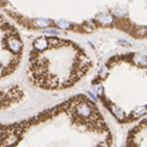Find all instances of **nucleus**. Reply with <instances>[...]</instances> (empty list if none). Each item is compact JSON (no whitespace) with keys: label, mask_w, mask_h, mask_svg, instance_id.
Masks as SVG:
<instances>
[{"label":"nucleus","mask_w":147,"mask_h":147,"mask_svg":"<svg viewBox=\"0 0 147 147\" xmlns=\"http://www.w3.org/2000/svg\"><path fill=\"white\" fill-rule=\"evenodd\" d=\"M49 45V42L46 38L44 37H41V38H38L37 40L34 42V47L36 48V50L38 51H43L48 47Z\"/></svg>","instance_id":"f257e3e1"},{"label":"nucleus","mask_w":147,"mask_h":147,"mask_svg":"<svg viewBox=\"0 0 147 147\" xmlns=\"http://www.w3.org/2000/svg\"><path fill=\"white\" fill-rule=\"evenodd\" d=\"M21 47H22V44H21V42L18 39H12V40L10 41V48H11L13 51L19 52Z\"/></svg>","instance_id":"f03ea898"},{"label":"nucleus","mask_w":147,"mask_h":147,"mask_svg":"<svg viewBox=\"0 0 147 147\" xmlns=\"http://www.w3.org/2000/svg\"><path fill=\"white\" fill-rule=\"evenodd\" d=\"M78 112H79L81 115H85V116H88V114L90 113V107H88V105H81L78 107Z\"/></svg>","instance_id":"7ed1b4c3"},{"label":"nucleus","mask_w":147,"mask_h":147,"mask_svg":"<svg viewBox=\"0 0 147 147\" xmlns=\"http://www.w3.org/2000/svg\"><path fill=\"white\" fill-rule=\"evenodd\" d=\"M134 61L138 65H140V66H145V65H147V59L141 55H136L134 58Z\"/></svg>","instance_id":"20e7f679"},{"label":"nucleus","mask_w":147,"mask_h":147,"mask_svg":"<svg viewBox=\"0 0 147 147\" xmlns=\"http://www.w3.org/2000/svg\"><path fill=\"white\" fill-rule=\"evenodd\" d=\"M99 21L102 23H105V24H107V23H110L112 21V18L109 16V15H100L99 16Z\"/></svg>","instance_id":"39448f33"},{"label":"nucleus","mask_w":147,"mask_h":147,"mask_svg":"<svg viewBox=\"0 0 147 147\" xmlns=\"http://www.w3.org/2000/svg\"><path fill=\"white\" fill-rule=\"evenodd\" d=\"M37 23H38V25L40 26V27H46V26H48L50 24V21L48 20H42V19H39L38 21H37Z\"/></svg>","instance_id":"423d86ee"},{"label":"nucleus","mask_w":147,"mask_h":147,"mask_svg":"<svg viewBox=\"0 0 147 147\" xmlns=\"http://www.w3.org/2000/svg\"><path fill=\"white\" fill-rule=\"evenodd\" d=\"M59 26H61V27L64 28V29H67V28L70 26V23L65 22V21H60V22H59Z\"/></svg>","instance_id":"0eeeda50"},{"label":"nucleus","mask_w":147,"mask_h":147,"mask_svg":"<svg viewBox=\"0 0 147 147\" xmlns=\"http://www.w3.org/2000/svg\"><path fill=\"white\" fill-rule=\"evenodd\" d=\"M118 44L121 45V46H125V47H130V44H129L127 41H124V40H119L118 41Z\"/></svg>","instance_id":"6e6552de"},{"label":"nucleus","mask_w":147,"mask_h":147,"mask_svg":"<svg viewBox=\"0 0 147 147\" xmlns=\"http://www.w3.org/2000/svg\"><path fill=\"white\" fill-rule=\"evenodd\" d=\"M44 33H47V34H59V32L56 31V30H46V31H44Z\"/></svg>","instance_id":"1a4fd4ad"}]
</instances>
